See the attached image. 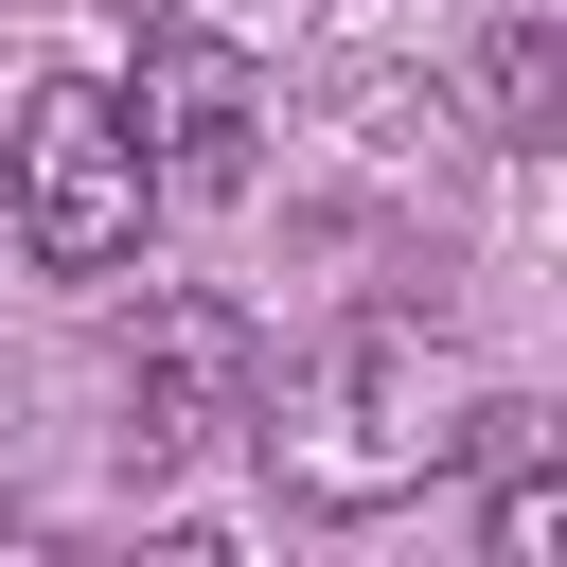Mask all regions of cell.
Masks as SVG:
<instances>
[{"label": "cell", "instance_id": "obj_1", "mask_svg": "<svg viewBox=\"0 0 567 567\" xmlns=\"http://www.w3.org/2000/svg\"><path fill=\"white\" fill-rule=\"evenodd\" d=\"M248 443H266V478H284L301 514H390V496H425V478L461 461V372H443L408 319H354L337 354L284 372V408L248 390Z\"/></svg>", "mask_w": 567, "mask_h": 567}, {"label": "cell", "instance_id": "obj_2", "mask_svg": "<svg viewBox=\"0 0 567 567\" xmlns=\"http://www.w3.org/2000/svg\"><path fill=\"white\" fill-rule=\"evenodd\" d=\"M0 195H18V248H35L53 284H106V266L142 248V213H159L142 106H124L106 71H35V106L0 124Z\"/></svg>", "mask_w": 567, "mask_h": 567}, {"label": "cell", "instance_id": "obj_3", "mask_svg": "<svg viewBox=\"0 0 567 567\" xmlns=\"http://www.w3.org/2000/svg\"><path fill=\"white\" fill-rule=\"evenodd\" d=\"M248 390H266V337H248V301H213V284H159V301H142V337H124V443H142V461H195L213 425H248Z\"/></svg>", "mask_w": 567, "mask_h": 567}, {"label": "cell", "instance_id": "obj_4", "mask_svg": "<svg viewBox=\"0 0 567 567\" xmlns=\"http://www.w3.org/2000/svg\"><path fill=\"white\" fill-rule=\"evenodd\" d=\"M124 106H142V177H159V213H230V195L266 177V89H248V53L159 35Z\"/></svg>", "mask_w": 567, "mask_h": 567}, {"label": "cell", "instance_id": "obj_5", "mask_svg": "<svg viewBox=\"0 0 567 567\" xmlns=\"http://www.w3.org/2000/svg\"><path fill=\"white\" fill-rule=\"evenodd\" d=\"M549 106H567V18L514 0V18L478 35V124H496V142H549Z\"/></svg>", "mask_w": 567, "mask_h": 567}, {"label": "cell", "instance_id": "obj_6", "mask_svg": "<svg viewBox=\"0 0 567 567\" xmlns=\"http://www.w3.org/2000/svg\"><path fill=\"white\" fill-rule=\"evenodd\" d=\"M496 567H567V461L549 443L496 461Z\"/></svg>", "mask_w": 567, "mask_h": 567}]
</instances>
